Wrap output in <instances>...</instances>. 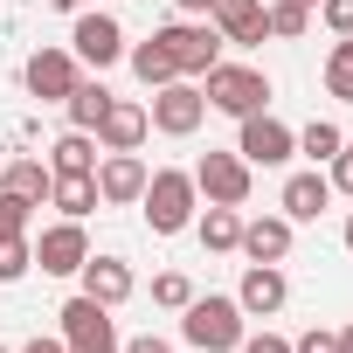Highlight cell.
<instances>
[{
  "label": "cell",
  "instance_id": "obj_17",
  "mask_svg": "<svg viewBox=\"0 0 353 353\" xmlns=\"http://www.w3.org/2000/svg\"><path fill=\"white\" fill-rule=\"evenodd\" d=\"M83 298L125 305V298H132V263H125V256H90V263H83Z\"/></svg>",
  "mask_w": 353,
  "mask_h": 353
},
{
  "label": "cell",
  "instance_id": "obj_34",
  "mask_svg": "<svg viewBox=\"0 0 353 353\" xmlns=\"http://www.w3.org/2000/svg\"><path fill=\"white\" fill-rule=\"evenodd\" d=\"M243 353H291V339H277V332H243Z\"/></svg>",
  "mask_w": 353,
  "mask_h": 353
},
{
  "label": "cell",
  "instance_id": "obj_30",
  "mask_svg": "<svg viewBox=\"0 0 353 353\" xmlns=\"http://www.w3.org/2000/svg\"><path fill=\"white\" fill-rule=\"evenodd\" d=\"M21 229H28V201L0 188V236H21Z\"/></svg>",
  "mask_w": 353,
  "mask_h": 353
},
{
  "label": "cell",
  "instance_id": "obj_25",
  "mask_svg": "<svg viewBox=\"0 0 353 353\" xmlns=\"http://www.w3.org/2000/svg\"><path fill=\"white\" fill-rule=\"evenodd\" d=\"M263 14H270V35H277V42H298V35L312 28V8H305V0H270Z\"/></svg>",
  "mask_w": 353,
  "mask_h": 353
},
{
  "label": "cell",
  "instance_id": "obj_3",
  "mask_svg": "<svg viewBox=\"0 0 353 353\" xmlns=\"http://www.w3.org/2000/svg\"><path fill=\"white\" fill-rule=\"evenodd\" d=\"M201 97H208V111L250 118V111H263V104H270V77H263V70H250V63H215Z\"/></svg>",
  "mask_w": 353,
  "mask_h": 353
},
{
  "label": "cell",
  "instance_id": "obj_23",
  "mask_svg": "<svg viewBox=\"0 0 353 353\" xmlns=\"http://www.w3.org/2000/svg\"><path fill=\"white\" fill-rule=\"evenodd\" d=\"M236 243H243V215L208 201V215H201V250H236Z\"/></svg>",
  "mask_w": 353,
  "mask_h": 353
},
{
  "label": "cell",
  "instance_id": "obj_13",
  "mask_svg": "<svg viewBox=\"0 0 353 353\" xmlns=\"http://www.w3.org/2000/svg\"><path fill=\"white\" fill-rule=\"evenodd\" d=\"M145 132H152V118H145V104H132V97H111V111L97 118V145H104V152H139Z\"/></svg>",
  "mask_w": 353,
  "mask_h": 353
},
{
  "label": "cell",
  "instance_id": "obj_31",
  "mask_svg": "<svg viewBox=\"0 0 353 353\" xmlns=\"http://www.w3.org/2000/svg\"><path fill=\"white\" fill-rule=\"evenodd\" d=\"M319 21L332 35H353V0H319Z\"/></svg>",
  "mask_w": 353,
  "mask_h": 353
},
{
  "label": "cell",
  "instance_id": "obj_8",
  "mask_svg": "<svg viewBox=\"0 0 353 353\" xmlns=\"http://www.w3.org/2000/svg\"><path fill=\"white\" fill-rule=\"evenodd\" d=\"M236 152H243L250 166H284V159L298 152V132H291V125H277L270 111H250V118H243V139H236Z\"/></svg>",
  "mask_w": 353,
  "mask_h": 353
},
{
  "label": "cell",
  "instance_id": "obj_36",
  "mask_svg": "<svg viewBox=\"0 0 353 353\" xmlns=\"http://www.w3.org/2000/svg\"><path fill=\"white\" fill-rule=\"evenodd\" d=\"M21 353H63V339H28Z\"/></svg>",
  "mask_w": 353,
  "mask_h": 353
},
{
  "label": "cell",
  "instance_id": "obj_9",
  "mask_svg": "<svg viewBox=\"0 0 353 353\" xmlns=\"http://www.w3.org/2000/svg\"><path fill=\"white\" fill-rule=\"evenodd\" d=\"M35 263L49 270V277H77L83 263H90V236H83V222H56V229H42V243H35Z\"/></svg>",
  "mask_w": 353,
  "mask_h": 353
},
{
  "label": "cell",
  "instance_id": "obj_10",
  "mask_svg": "<svg viewBox=\"0 0 353 353\" xmlns=\"http://www.w3.org/2000/svg\"><path fill=\"white\" fill-rule=\"evenodd\" d=\"M145 159L139 152H104V166H97V201H111V208H132L139 194H145Z\"/></svg>",
  "mask_w": 353,
  "mask_h": 353
},
{
  "label": "cell",
  "instance_id": "obj_35",
  "mask_svg": "<svg viewBox=\"0 0 353 353\" xmlns=\"http://www.w3.org/2000/svg\"><path fill=\"white\" fill-rule=\"evenodd\" d=\"M118 353H173V346H166V339H159V332H139V339H125V346H118Z\"/></svg>",
  "mask_w": 353,
  "mask_h": 353
},
{
  "label": "cell",
  "instance_id": "obj_1",
  "mask_svg": "<svg viewBox=\"0 0 353 353\" xmlns=\"http://www.w3.org/2000/svg\"><path fill=\"white\" fill-rule=\"evenodd\" d=\"M145 222H152V236H181L188 222H194V173H181V166H159L152 181H145Z\"/></svg>",
  "mask_w": 353,
  "mask_h": 353
},
{
  "label": "cell",
  "instance_id": "obj_27",
  "mask_svg": "<svg viewBox=\"0 0 353 353\" xmlns=\"http://www.w3.org/2000/svg\"><path fill=\"white\" fill-rule=\"evenodd\" d=\"M298 145H305V152H312V159H332V152H339V145H346V132H339V125H332V118H312V125H305V132H298Z\"/></svg>",
  "mask_w": 353,
  "mask_h": 353
},
{
  "label": "cell",
  "instance_id": "obj_11",
  "mask_svg": "<svg viewBox=\"0 0 353 353\" xmlns=\"http://www.w3.org/2000/svg\"><path fill=\"white\" fill-rule=\"evenodd\" d=\"M77 83H83V77H77V56H70V49H35V56H28V90H35L42 104H63Z\"/></svg>",
  "mask_w": 353,
  "mask_h": 353
},
{
  "label": "cell",
  "instance_id": "obj_29",
  "mask_svg": "<svg viewBox=\"0 0 353 353\" xmlns=\"http://www.w3.org/2000/svg\"><path fill=\"white\" fill-rule=\"evenodd\" d=\"M28 263H35V250H28L21 236H0V284H14V277H28Z\"/></svg>",
  "mask_w": 353,
  "mask_h": 353
},
{
  "label": "cell",
  "instance_id": "obj_22",
  "mask_svg": "<svg viewBox=\"0 0 353 353\" xmlns=\"http://www.w3.org/2000/svg\"><path fill=\"white\" fill-rule=\"evenodd\" d=\"M63 111H70L77 132H97V118L111 111V90H104V83H77V90L63 97Z\"/></svg>",
  "mask_w": 353,
  "mask_h": 353
},
{
  "label": "cell",
  "instance_id": "obj_24",
  "mask_svg": "<svg viewBox=\"0 0 353 353\" xmlns=\"http://www.w3.org/2000/svg\"><path fill=\"white\" fill-rule=\"evenodd\" d=\"M132 70H139V83H145V90H159V83L181 77V70H173V56H166L159 42H139V49H132Z\"/></svg>",
  "mask_w": 353,
  "mask_h": 353
},
{
  "label": "cell",
  "instance_id": "obj_33",
  "mask_svg": "<svg viewBox=\"0 0 353 353\" xmlns=\"http://www.w3.org/2000/svg\"><path fill=\"white\" fill-rule=\"evenodd\" d=\"M291 353H339V332H319V325H312V332H305Z\"/></svg>",
  "mask_w": 353,
  "mask_h": 353
},
{
  "label": "cell",
  "instance_id": "obj_28",
  "mask_svg": "<svg viewBox=\"0 0 353 353\" xmlns=\"http://www.w3.org/2000/svg\"><path fill=\"white\" fill-rule=\"evenodd\" d=\"M188 298H194V284H188L181 270H159V277H152V305H166V312H188Z\"/></svg>",
  "mask_w": 353,
  "mask_h": 353
},
{
  "label": "cell",
  "instance_id": "obj_12",
  "mask_svg": "<svg viewBox=\"0 0 353 353\" xmlns=\"http://www.w3.org/2000/svg\"><path fill=\"white\" fill-rule=\"evenodd\" d=\"M70 42H77V63H90V70H111V63L125 56V28H118L111 14H83Z\"/></svg>",
  "mask_w": 353,
  "mask_h": 353
},
{
  "label": "cell",
  "instance_id": "obj_41",
  "mask_svg": "<svg viewBox=\"0 0 353 353\" xmlns=\"http://www.w3.org/2000/svg\"><path fill=\"white\" fill-rule=\"evenodd\" d=\"M0 353H8V346H0Z\"/></svg>",
  "mask_w": 353,
  "mask_h": 353
},
{
  "label": "cell",
  "instance_id": "obj_7",
  "mask_svg": "<svg viewBox=\"0 0 353 353\" xmlns=\"http://www.w3.org/2000/svg\"><path fill=\"white\" fill-rule=\"evenodd\" d=\"M194 194H208L215 208H243V201H250V159H243V152H201Z\"/></svg>",
  "mask_w": 353,
  "mask_h": 353
},
{
  "label": "cell",
  "instance_id": "obj_38",
  "mask_svg": "<svg viewBox=\"0 0 353 353\" xmlns=\"http://www.w3.org/2000/svg\"><path fill=\"white\" fill-rule=\"evenodd\" d=\"M339 353H353V325H346V332H339Z\"/></svg>",
  "mask_w": 353,
  "mask_h": 353
},
{
  "label": "cell",
  "instance_id": "obj_15",
  "mask_svg": "<svg viewBox=\"0 0 353 353\" xmlns=\"http://www.w3.org/2000/svg\"><path fill=\"white\" fill-rule=\"evenodd\" d=\"M215 28H222V42H243V49H256V42H270V14H263V0H215Z\"/></svg>",
  "mask_w": 353,
  "mask_h": 353
},
{
  "label": "cell",
  "instance_id": "obj_26",
  "mask_svg": "<svg viewBox=\"0 0 353 353\" xmlns=\"http://www.w3.org/2000/svg\"><path fill=\"white\" fill-rule=\"evenodd\" d=\"M325 90L353 104V35H339V42H332V56H325Z\"/></svg>",
  "mask_w": 353,
  "mask_h": 353
},
{
  "label": "cell",
  "instance_id": "obj_14",
  "mask_svg": "<svg viewBox=\"0 0 353 353\" xmlns=\"http://www.w3.org/2000/svg\"><path fill=\"white\" fill-rule=\"evenodd\" d=\"M284 298H291V284H284L277 263H250L243 270V291H236L243 319H270V312H284Z\"/></svg>",
  "mask_w": 353,
  "mask_h": 353
},
{
  "label": "cell",
  "instance_id": "obj_32",
  "mask_svg": "<svg viewBox=\"0 0 353 353\" xmlns=\"http://www.w3.org/2000/svg\"><path fill=\"white\" fill-rule=\"evenodd\" d=\"M332 194H353V145L332 152Z\"/></svg>",
  "mask_w": 353,
  "mask_h": 353
},
{
  "label": "cell",
  "instance_id": "obj_19",
  "mask_svg": "<svg viewBox=\"0 0 353 353\" xmlns=\"http://www.w3.org/2000/svg\"><path fill=\"white\" fill-rule=\"evenodd\" d=\"M0 188L21 194L28 208H42V201H49V188H56V173H49L42 159H8V166H0Z\"/></svg>",
  "mask_w": 353,
  "mask_h": 353
},
{
  "label": "cell",
  "instance_id": "obj_4",
  "mask_svg": "<svg viewBox=\"0 0 353 353\" xmlns=\"http://www.w3.org/2000/svg\"><path fill=\"white\" fill-rule=\"evenodd\" d=\"M152 42L173 56V70H181V77H208V70L222 63V28H201V21H166Z\"/></svg>",
  "mask_w": 353,
  "mask_h": 353
},
{
  "label": "cell",
  "instance_id": "obj_6",
  "mask_svg": "<svg viewBox=\"0 0 353 353\" xmlns=\"http://www.w3.org/2000/svg\"><path fill=\"white\" fill-rule=\"evenodd\" d=\"M145 118H152V125H159L166 139H188V132H194V125L208 118V97H201V90L188 83V77H173V83H159V90H152Z\"/></svg>",
  "mask_w": 353,
  "mask_h": 353
},
{
  "label": "cell",
  "instance_id": "obj_5",
  "mask_svg": "<svg viewBox=\"0 0 353 353\" xmlns=\"http://www.w3.org/2000/svg\"><path fill=\"white\" fill-rule=\"evenodd\" d=\"M56 319H63V353H118L111 305H97V298H70Z\"/></svg>",
  "mask_w": 353,
  "mask_h": 353
},
{
  "label": "cell",
  "instance_id": "obj_39",
  "mask_svg": "<svg viewBox=\"0 0 353 353\" xmlns=\"http://www.w3.org/2000/svg\"><path fill=\"white\" fill-rule=\"evenodd\" d=\"M346 250H353V215H346Z\"/></svg>",
  "mask_w": 353,
  "mask_h": 353
},
{
  "label": "cell",
  "instance_id": "obj_20",
  "mask_svg": "<svg viewBox=\"0 0 353 353\" xmlns=\"http://www.w3.org/2000/svg\"><path fill=\"white\" fill-rule=\"evenodd\" d=\"M49 201L70 215V222H83L90 208H97V173H56V188H49Z\"/></svg>",
  "mask_w": 353,
  "mask_h": 353
},
{
  "label": "cell",
  "instance_id": "obj_40",
  "mask_svg": "<svg viewBox=\"0 0 353 353\" xmlns=\"http://www.w3.org/2000/svg\"><path fill=\"white\" fill-rule=\"evenodd\" d=\"M305 8H319V0H305Z\"/></svg>",
  "mask_w": 353,
  "mask_h": 353
},
{
  "label": "cell",
  "instance_id": "obj_37",
  "mask_svg": "<svg viewBox=\"0 0 353 353\" xmlns=\"http://www.w3.org/2000/svg\"><path fill=\"white\" fill-rule=\"evenodd\" d=\"M173 8H181V14H208V8H215V0H173Z\"/></svg>",
  "mask_w": 353,
  "mask_h": 353
},
{
  "label": "cell",
  "instance_id": "obj_21",
  "mask_svg": "<svg viewBox=\"0 0 353 353\" xmlns=\"http://www.w3.org/2000/svg\"><path fill=\"white\" fill-rule=\"evenodd\" d=\"M49 173H97V145H90V132H63L56 145H49Z\"/></svg>",
  "mask_w": 353,
  "mask_h": 353
},
{
  "label": "cell",
  "instance_id": "obj_2",
  "mask_svg": "<svg viewBox=\"0 0 353 353\" xmlns=\"http://www.w3.org/2000/svg\"><path fill=\"white\" fill-rule=\"evenodd\" d=\"M181 332L194 353H229V346H243V305L236 298H188Z\"/></svg>",
  "mask_w": 353,
  "mask_h": 353
},
{
  "label": "cell",
  "instance_id": "obj_16",
  "mask_svg": "<svg viewBox=\"0 0 353 353\" xmlns=\"http://www.w3.org/2000/svg\"><path fill=\"white\" fill-rule=\"evenodd\" d=\"M250 263H284L291 256V215H263V222H243V243H236Z\"/></svg>",
  "mask_w": 353,
  "mask_h": 353
},
{
  "label": "cell",
  "instance_id": "obj_18",
  "mask_svg": "<svg viewBox=\"0 0 353 353\" xmlns=\"http://www.w3.org/2000/svg\"><path fill=\"white\" fill-rule=\"evenodd\" d=\"M325 201H332V181H325V173H291V181H284V215H291V222H319Z\"/></svg>",
  "mask_w": 353,
  "mask_h": 353
}]
</instances>
